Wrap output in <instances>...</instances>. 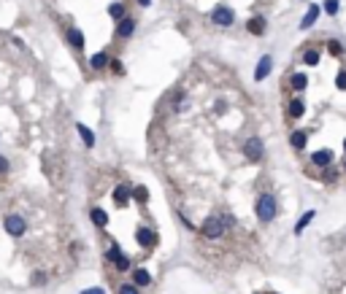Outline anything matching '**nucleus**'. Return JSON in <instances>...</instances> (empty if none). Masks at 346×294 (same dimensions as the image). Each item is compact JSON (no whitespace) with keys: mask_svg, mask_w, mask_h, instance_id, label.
<instances>
[{"mask_svg":"<svg viewBox=\"0 0 346 294\" xmlns=\"http://www.w3.org/2000/svg\"><path fill=\"white\" fill-rule=\"evenodd\" d=\"M273 216H276V197L265 192V195L257 197V219L263 224H268V221H273Z\"/></svg>","mask_w":346,"mask_h":294,"instance_id":"obj_1","label":"nucleus"},{"mask_svg":"<svg viewBox=\"0 0 346 294\" xmlns=\"http://www.w3.org/2000/svg\"><path fill=\"white\" fill-rule=\"evenodd\" d=\"M3 230H6V235H11V237H22L24 232H27V221H24L22 214H6Z\"/></svg>","mask_w":346,"mask_h":294,"instance_id":"obj_2","label":"nucleus"},{"mask_svg":"<svg viewBox=\"0 0 346 294\" xmlns=\"http://www.w3.org/2000/svg\"><path fill=\"white\" fill-rule=\"evenodd\" d=\"M224 227H227V221H224L222 216H208L205 224L200 227V232H203V237H208V240H217V237L224 235Z\"/></svg>","mask_w":346,"mask_h":294,"instance_id":"obj_3","label":"nucleus"},{"mask_svg":"<svg viewBox=\"0 0 346 294\" xmlns=\"http://www.w3.org/2000/svg\"><path fill=\"white\" fill-rule=\"evenodd\" d=\"M211 19H214V24H219V27H230L233 19H235V11L230 6H217L211 11Z\"/></svg>","mask_w":346,"mask_h":294,"instance_id":"obj_4","label":"nucleus"},{"mask_svg":"<svg viewBox=\"0 0 346 294\" xmlns=\"http://www.w3.org/2000/svg\"><path fill=\"white\" fill-rule=\"evenodd\" d=\"M135 33V17H130V14H124L122 19L117 22V38H122V40H127L130 35Z\"/></svg>","mask_w":346,"mask_h":294,"instance_id":"obj_5","label":"nucleus"},{"mask_svg":"<svg viewBox=\"0 0 346 294\" xmlns=\"http://www.w3.org/2000/svg\"><path fill=\"white\" fill-rule=\"evenodd\" d=\"M244 154H246V159H252V162L263 159V140H260V138H249L246 143H244Z\"/></svg>","mask_w":346,"mask_h":294,"instance_id":"obj_6","label":"nucleus"},{"mask_svg":"<svg viewBox=\"0 0 346 294\" xmlns=\"http://www.w3.org/2000/svg\"><path fill=\"white\" fill-rule=\"evenodd\" d=\"M135 240H138V246H141V248H152L154 243H157V235H154V230H149V227H138Z\"/></svg>","mask_w":346,"mask_h":294,"instance_id":"obj_7","label":"nucleus"},{"mask_svg":"<svg viewBox=\"0 0 346 294\" xmlns=\"http://www.w3.org/2000/svg\"><path fill=\"white\" fill-rule=\"evenodd\" d=\"M270 68H273V59H270L268 54H265V57H260L257 68H254V81H263V78H268Z\"/></svg>","mask_w":346,"mask_h":294,"instance_id":"obj_8","label":"nucleus"},{"mask_svg":"<svg viewBox=\"0 0 346 294\" xmlns=\"http://www.w3.org/2000/svg\"><path fill=\"white\" fill-rule=\"evenodd\" d=\"M76 133H79V138L84 140V146H87V149H92V146H95V133H92V130H89L87 124H81V121H79Z\"/></svg>","mask_w":346,"mask_h":294,"instance_id":"obj_9","label":"nucleus"},{"mask_svg":"<svg viewBox=\"0 0 346 294\" xmlns=\"http://www.w3.org/2000/svg\"><path fill=\"white\" fill-rule=\"evenodd\" d=\"M89 219H92V224L100 227V230L108 227V214L103 211V208H92V211H89Z\"/></svg>","mask_w":346,"mask_h":294,"instance_id":"obj_10","label":"nucleus"},{"mask_svg":"<svg viewBox=\"0 0 346 294\" xmlns=\"http://www.w3.org/2000/svg\"><path fill=\"white\" fill-rule=\"evenodd\" d=\"M114 202H117L119 208H124L130 202V186H124V184H119L117 189H114Z\"/></svg>","mask_w":346,"mask_h":294,"instance_id":"obj_11","label":"nucleus"},{"mask_svg":"<svg viewBox=\"0 0 346 294\" xmlns=\"http://www.w3.org/2000/svg\"><path fill=\"white\" fill-rule=\"evenodd\" d=\"M311 162H314V165L317 167H327L330 162H333V151H314V154H311Z\"/></svg>","mask_w":346,"mask_h":294,"instance_id":"obj_12","label":"nucleus"},{"mask_svg":"<svg viewBox=\"0 0 346 294\" xmlns=\"http://www.w3.org/2000/svg\"><path fill=\"white\" fill-rule=\"evenodd\" d=\"M108 54L106 52H98V54H92V57H89V68L92 70H103V68H108Z\"/></svg>","mask_w":346,"mask_h":294,"instance_id":"obj_13","label":"nucleus"},{"mask_svg":"<svg viewBox=\"0 0 346 294\" xmlns=\"http://www.w3.org/2000/svg\"><path fill=\"white\" fill-rule=\"evenodd\" d=\"M317 17H319V6H314V3H311V6H308V14L300 19V30H308L311 24L317 22Z\"/></svg>","mask_w":346,"mask_h":294,"instance_id":"obj_14","label":"nucleus"},{"mask_svg":"<svg viewBox=\"0 0 346 294\" xmlns=\"http://www.w3.org/2000/svg\"><path fill=\"white\" fill-rule=\"evenodd\" d=\"M133 283H135V286H149V283H152V275H149V270H143V267H135V270H133Z\"/></svg>","mask_w":346,"mask_h":294,"instance_id":"obj_15","label":"nucleus"},{"mask_svg":"<svg viewBox=\"0 0 346 294\" xmlns=\"http://www.w3.org/2000/svg\"><path fill=\"white\" fill-rule=\"evenodd\" d=\"M68 43H71L73 49H84V33L79 27H71L68 30Z\"/></svg>","mask_w":346,"mask_h":294,"instance_id":"obj_16","label":"nucleus"},{"mask_svg":"<svg viewBox=\"0 0 346 294\" xmlns=\"http://www.w3.org/2000/svg\"><path fill=\"white\" fill-rule=\"evenodd\" d=\"M246 30H249L252 35H263V33H265V19H263V17H252V19L246 22Z\"/></svg>","mask_w":346,"mask_h":294,"instance_id":"obj_17","label":"nucleus"},{"mask_svg":"<svg viewBox=\"0 0 346 294\" xmlns=\"http://www.w3.org/2000/svg\"><path fill=\"white\" fill-rule=\"evenodd\" d=\"M314 216H317V211H305V216H300L298 224H295V235H303V230L314 221Z\"/></svg>","mask_w":346,"mask_h":294,"instance_id":"obj_18","label":"nucleus"},{"mask_svg":"<svg viewBox=\"0 0 346 294\" xmlns=\"http://www.w3.org/2000/svg\"><path fill=\"white\" fill-rule=\"evenodd\" d=\"M303 111H305L303 100H292V103H289V108H287V116H289V119H300V116H303Z\"/></svg>","mask_w":346,"mask_h":294,"instance_id":"obj_19","label":"nucleus"},{"mask_svg":"<svg viewBox=\"0 0 346 294\" xmlns=\"http://www.w3.org/2000/svg\"><path fill=\"white\" fill-rule=\"evenodd\" d=\"M130 200H135V202H146L149 200V189L146 186H135V189H130Z\"/></svg>","mask_w":346,"mask_h":294,"instance_id":"obj_20","label":"nucleus"},{"mask_svg":"<svg viewBox=\"0 0 346 294\" xmlns=\"http://www.w3.org/2000/svg\"><path fill=\"white\" fill-rule=\"evenodd\" d=\"M305 87H308V76H305V73H295L292 76V89H295V92H303Z\"/></svg>","mask_w":346,"mask_h":294,"instance_id":"obj_21","label":"nucleus"},{"mask_svg":"<svg viewBox=\"0 0 346 294\" xmlns=\"http://www.w3.org/2000/svg\"><path fill=\"white\" fill-rule=\"evenodd\" d=\"M305 140H308V138H305V133H303V130H295V133L289 135V143H292V149H303V146H305Z\"/></svg>","mask_w":346,"mask_h":294,"instance_id":"obj_22","label":"nucleus"},{"mask_svg":"<svg viewBox=\"0 0 346 294\" xmlns=\"http://www.w3.org/2000/svg\"><path fill=\"white\" fill-rule=\"evenodd\" d=\"M124 14H127V11H124V3H111V6H108V17L117 19V22L124 17Z\"/></svg>","mask_w":346,"mask_h":294,"instance_id":"obj_23","label":"nucleus"},{"mask_svg":"<svg viewBox=\"0 0 346 294\" xmlns=\"http://www.w3.org/2000/svg\"><path fill=\"white\" fill-rule=\"evenodd\" d=\"M303 62L311 65V68H314V65H319V52H317V49H308V52L303 54Z\"/></svg>","mask_w":346,"mask_h":294,"instance_id":"obj_24","label":"nucleus"},{"mask_svg":"<svg viewBox=\"0 0 346 294\" xmlns=\"http://www.w3.org/2000/svg\"><path fill=\"white\" fill-rule=\"evenodd\" d=\"M114 267H117L119 273H127L130 270V256H124V254H119V259L114 262Z\"/></svg>","mask_w":346,"mask_h":294,"instance_id":"obj_25","label":"nucleus"},{"mask_svg":"<svg viewBox=\"0 0 346 294\" xmlns=\"http://www.w3.org/2000/svg\"><path fill=\"white\" fill-rule=\"evenodd\" d=\"M327 52L330 54H333V57H341V54H344V46H341V43H338V40H327Z\"/></svg>","mask_w":346,"mask_h":294,"instance_id":"obj_26","label":"nucleus"},{"mask_svg":"<svg viewBox=\"0 0 346 294\" xmlns=\"http://www.w3.org/2000/svg\"><path fill=\"white\" fill-rule=\"evenodd\" d=\"M119 254H122V248H119L117 243H114V246H111V248H108V251H106V259H108V262H111V265H114V262L119 259Z\"/></svg>","mask_w":346,"mask_h":294,"instance_id":"obj_27","label":"nucleus"},{"mask_svg":"<svg viewBox=\"0 0 346 294\" xmlns=\"http://www.w3.org/2000/svg\"><path fill=\"white\" fill-rule=\"evenodd\" d=\"M46 281H49V275H46L43 270L33 273V286H46Z\"/></svg>","mask_w":346,"mask_h":294,"instance_id":"obj_28","label":"nucleus"},{"mask_svg":"<svg viewBox=\"0 0 346 294\" xmlns=\"http://www.w3.org/2000/svg\"><path fill=\"white\" fill-rule=\"evenodd\" d=\"M11 173V162H8V157L0 154V176H8Z\"/></svg>","mask_w":346,"mask_h":294,"instance_id":"obj_29","label":"nucleus"},{"mask_svg":"<svg viewBox=\"0 0 346 294\" xmlns=\"http://www.w3.org/2000/svg\"><path fill=\"white\" fill-rule=\"evenodd\" d=\"M119 294H141V292H138L135 283H122V286H119Z\"/></svg>","mask_w":346,"mask_h":294,"instance_id":"obj_30","label":"nucleus"},{"mask_svg":"<svg viewBox=\"0 0 346 294\" xmlns=\"http://www.w3.org/2000/svg\"><path fill=\"white\" fill-rule=\"evenodd\" d=\"M108 65H111V70L117 76H122L124 73V65H122V59H108Z\"/></svg>","mask_w":346,"mask_h":294,"instance_id":"obj_31","label":"nucleus"},{"mask_svg":"<svg viewBox=\"0 0 346 294\" xmlns=\"http://www.w3.org/2000/svg\"><path fill=\"white\" fill-rule=\"evenodd\" d=\"M325 11H327L330 17H335V14H338V0H327V3H325Z\"/></svg>","mask_w":346,"mask_h":294,"instance_id":"obj_32","label":"nucleus"},{"mask_svg":"<svg viewBox=\"0 0 346 294\" xmlns=\"http://www.w3.org/2000/svg\"><path fill=\"white\" fill-rule=\"evenodd\" d=\"M335 87H338V89H346V70H341V73L335 76Z\"/></svg>","mask_w":346,"mask_h":294,"instance_id":"obj_33","label":"nucleus"},{"mask_svg":"<svg viewBox=\"0 0 346 294\" xmlns=\"http://www.w3.org/2000/svg\"><path fill=\"white\" fill-rule=\"evenodd\" d=\"M81 294H106V289H100V286H92V289H84Z\"/></svg>","mask_w":346,"mask_h":294,"instance_id":"obj_34","label":"nucleus"},{"mask_svg":"<svg viewBox=\"0 0 346 294\" xmlns=\"http://www.w3.org/2000/svg\"><path fill=\"white\" fill-rule=\"evenodd\" d=\"M138 3H141V6H149V0H138Z\"/></svg>","mask_w":346,"mask_h":294,"instance_id":"obj_35","label":"nucleus"},{"mask_svg":"<svg viewBox=\"0 0 346 294\" xmlns=\"http://www.w3.org/2000/svg\"><path fill=\"white\" fill-rule=\"evenodd\" d=\"M344 151H346V138H344Z\"/></svg>","mask_w":346,"mask_h":294,"instance_id":"obj_36","label":"nucleus"},{"mask_svg":"<svg viewBox=\"0 0 346 294\" xmlns=\"http://www.w3.org/2000/svg\"><path fill=\"white\" fill-rule=\"evenodd\" d=\"M344 170H346V159H344Z\"/></svg>","mask_w":346,"mask_h":294,"instance_id":"obj_37","label":"nucleus"}]
</instances>
